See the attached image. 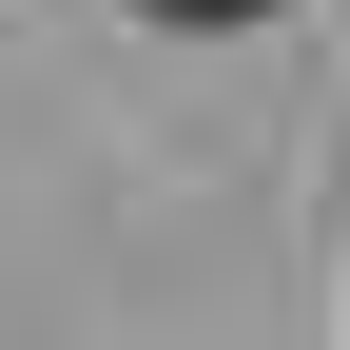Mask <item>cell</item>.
<instances>
[{"label": "cell", "instance_id": "obj_1", "mask_svg": "<svg viewBox=\"0 0 350 350\" xmlns=\"http://www.w3.org/2000/svg\"><path fill=\"white\" fill-rule=\"evenodd\" d=\"M137 20H273V0H137Z\"/></svg>", "mask_w": 350, "mask_h": 350}]
</instances>
